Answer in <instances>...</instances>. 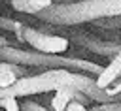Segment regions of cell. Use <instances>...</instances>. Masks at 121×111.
<instances>
[{
	"label": "cell",
	"instance_id": "cell-7",
	"mask_svg": "<svg viewBox=\"0 0 121 111\" xmlns=\"http://www.w3.org/2000/svg\"><path fill=\"white\" fill-rule=\"evenodd\" d=\"M53 92H55V96L51 98V111H64V107L68 105V102L74 100L78 90L72 87H60Z\"/></svg>",
	"mask_w": 121,
	"mask_h": 111
},
{
	"label": "cell",
	"instance_id": "cell-6",
	"mask_svg": "<svg viewBox=\"0 0 121 111\" xmlns=\"http://www.w3.org/2000/svg\"><path fill=\"white\" fill-rule=\"evenodd\" d=\"M25 75H28V68L26 66H19V64H11V62L0 60V88L11 87L19 77H25Z\"/></svg>",
	"mask_w": 121,
	"mask_h": 111
},
{
	"label": "cell",
	"instance_id": "cell-8",
	"mask_svg": "<svg viewBox=\"0 0 121 111\" xmlns=\"http://www.w3.org/2000/svg\"><path fill=\"white\" fill-rule=\"evenodd\" d=\"M23 26H25V24H23V23H19V21L8 19V17H0V28L9 30V32H13L15 36H19V34H21V28H23Z\"/></svg>",
	"mask_w": 121,
	"mask_h": 111
},
{
	"label": "cell",
	"instance_id": "cell-16",
	"mask_svg": "<svg viewBox=\"0 0 121 111\" xmlns=\"http://www.w3.org/2000/svg\"><path fill=\"white\" fill-rule=\"evenodd\" d=\"M4 45H8V40H6V38H2V36H0V47H4Z\"/></svg>",
	"mask_w": 121,
	"mask_h": 111
},
{
	"label": "cell",
	"instance_id": "cell-4",
	"mask_svg": "<svg viewBox=\"0 0 121 111\" xmlns=\"http://www.w3.org/2000/svg\"><path fill=\"white\" fill-rule=\"evenodd\" d=\"M72 41L83 49H87L89 53H95V55H102V56H115L119 55L121 47H119V41L117 40H102V38H96L93 34H85V32H74L72 34Z\"/></svg>",
	"mask_w": 121,
	"mask_h": 111
},
{
	"label": "cell",
	"instance_id": "cell-3",
	"mask_svg": "<svg viewBox=\"0 0 121 111\" xmlns=\"http://www.w3.org/2000/svg\"><path fill=\"white\" fill-rule=\"evenodd\" d=\"M21 41L28 43L34 51L49 53V55H64L70 47V40L64 36H55L49 32H42L32 26H23L21 34L17 36Z\"/></svg>",
	"mask_w": 121,
	"mask_h": 111
},
{
	"label": "cell",
	"instance_id": "cell-10",
	"mask_svg": "<svg viewBox=\"0 0 121 111\" xmlns=\"http://www.w3.org/2000/svg\"><path fill=\"white\" fill-rule=\"evenodd\" d=\"M93 24L102 26V28H119V15L117 17H102V19H96V21H93Z\"/></svg>",
	"mask_w": 121,
	"mask_h": 111
},
{
	"label": "cell",
	"instance_id": "cell-14",
	"mask_svg": "<svg viewBox=\"0 0 121 111\" xmlns=\"http://www.w3.org/2000/svg\"><path fill=\"white\" fill-rule=\"evenodd\" d=\"M11 6L15 11H21V13H30L28 9V2L26 0H11Z\"/></svg>",
	"mask_w": 121,
	"mask_h": 111
},
{
	"label": "cell",
	"instance_id": "cell-15",
	"mask_svg": "<svg viewBox=\"0 0 121 111\" xmlns=\"http://www.w3.org/2000/svg\"><path fill=\"white\" fill-rule=\"evenodd\" d=\"M64 111H87V107L83 105V103H79V102H68V105L64 107Z\"/></svg>",
	"mask_w": 121,
	"mask_h": 111
},
{
	"label": "cell",
	"instance_id": "cell-5",
	"mask_svg": "<svg viewBox=\"0 0 121 111\" xmlns=\"http://www.w3.org/2000/svg\"><path fill=\"white\" fill-rule=\"evenodd\" d=\"M119 75H121V53L115 55V56H112L110 64L100 70V73L95 77V85H96L98 88H106L110 83L117 81Z\"/></svg>",
	"mask_w": 121,
	"mask_h": 111
},
{
	"label": "cell",
	"instance_id": "cell-1",
	"mask_svg": "<svg viewBox=\"0 0 121 111\" xmlns=\"http://www.w3.org/2000/svg\"><path fill=\"white\" fill-rule=\"evenodd\" d=\"M121 15V0H81L74 4H51L36 13L40 21L57 26H72L81 23H93L102 17Z\"/></svg>",
	"mask_w": 121,
	"mask_h": 111
},
{
	"label": "cell",
	"instance_id": "cell-2",
	"mask_svg": "<svg viewBox=\"0 0 121 111\" xmlns=\"http://www.w3.org/2000/svg\"><path fill=\"white\" fill-rule=\"evenodd\" d=\"M0 60L26 66V68H45V70H70V71H79L87 73L91 77H96L102 70L96 62L78 58V56H64V55H49V53H40V51H26V49H17L11 45L0 47Z\"/></svg>",
	"mask_w": 121,
	"mask_h": 111
},
{
	"label": "cell",
	"instance_id": "cell-11",
	"mask_svg": "<svg viewBox=\"0 0 121 111\" xmlns=\"http://www.w3.org/2000/svg\"><path fill=\"white\" fill-rule=\"evenodd\" d=\"M19 109L21 111H49V109H45L42 103H38L34 100H23L19 103Z\"/></svg>",
	"mask_w": 121,
	"mask_h": 111
},
{
	"label": "cell",
	"instance_id": "cell-12",
	"mask_svg": "<svg viewBox=\"0 0 121 111\" xmlns=\"http://www.w3.org/2000/svg\"><path fill=\"white\" fill-rule=\"evenodd\" d=\"M87 111H121V103L119 102H110V103H96Z\"/></svg>",
	"mask_w": 121,
	"mask_h": 111
},
{
	"label": "cell",
	"instance_id": "cell-13",
	"mask_svg": "<svg viewBox=\"0 0 121 111\" xmlns=\"http://www.w3.org/2000/svg\"><path fill=\"white\" fill-rule=\"evenodd\" d=\"M0 107L4 111H21L17 98H0Z\"/></svg>",
	"mask_w": 121,
	"mask_h": 111
},
{
	"label": "cell",
	"instance_id": "cell-9",
	"mask_svg": "<svg viewBox=\"0 0 121 111\" xmlns=\"http://www.w3.org/2000/svg\"><path fill=\"white\" fill-rule=\"evenodd\" d=\"M28 2V9H30V15H36L38 11L49 8L53 4V0H26Z\"/></svg>",
	"mask_w": 121,
	"mask_h": 111
}]
</instances>
